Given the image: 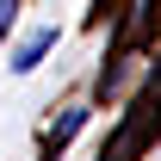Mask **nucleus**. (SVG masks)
I'll use <instances>...</instances> for the list:
<instances>
[{
  "label": "nucleus",
  "mask_w": 161,
  "mask_h": 161,
  "mask_svg": "<svg viewBox=\"0 0 161 161\" xmlns=\"http://www.w3.org/2000/svg\"><path fill=\"white\" fill-rule=\"evenodd\" d=\"M50 50H56V25H37V31H31V37L13 50V75H31V68H37Z\"/></svg>",
  "instance_id": "1"
},
{
  "label": "nucleus",
  "mask_w": 161,
  "mask_h": 161,
  "mask_svg": "<svg viewBox=\"0 0 161 161\" xmlns=\"http://www.w3.org/2000/svg\"><path fill=\"white\" fill-rule=\"evenodd\" d=\"M80 124H87V105H68V112H62V124H50L43 149H50V155H62V149H68V142L80 136Z\"/></svg>",
  "instance_id": "2"
},
{
  "label": "nucleus",
  "mask_w": 161,
  "mask_h": 161,
  "mask_svg": "<svg viewBox=\"0 0 161 161\" xmlns=\"http://www.w3.org/2000/svg\"><path fill=\"white\" fill-rule=\"evenodd\" d=\"M19 19V0H0V37H6V25Z\"/></svg>",
  "instance_id": "3"
}]
</instances>
